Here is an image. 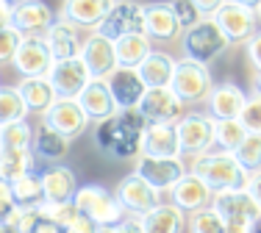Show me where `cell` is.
Listing matches in <instances>:
<instances>
[{"mask_svg": "<svg viewBox=\"0 0 261 233\" xmlns=\"http://www.w3.org/2000/svg\"><path fill=\"white\" fill-rule=\"evenodd\" d=\"M189 172L200 178L214 194L247 189V181H250V172L242 169V164L233 158V153H225V150H208L206 156L192 158Z\"/></svg>", "mask_w": 261, "mask_h": 233, "instance_id": "cell-1", "label": "cell"}, {"mask_svg": "<svg viewBox=\"0 0 261 233\" xmlns=\"http://www.w3.org/2000/svg\"><path fill=\"white\" fill-rule=\"evenodd\" d=\"M211 208L222 217L225 233H256V225L261 219V208H258L256 200L247 194V189L214 194Z\"/></svg>", "mask_w": 261, "mask_h": 233, "instance_id": "cell-2", "label": "cell"}, {"mask_svg": "<svg viewBox=\"0 0 261 233\" xmlns=\"http://www.w3.org/2000/svg\"><path fill=\"white\" fill-rule=\"evenodd\" d=\"M231 47V42H228V36L222 34V28L217 25L211 17L206 20H200L195 28L184 31L181 36V50H184V59L189 61H197V64H211L217 56H222V53Z\"/></svg>", "mask_w": 261, "mask_h": 233, "instance_id": "cell-3", "label": "cell"}, {"mask_svg": "<svg viewBox=\"0 0 261 233\" xmlns=\"http://www.w3.org/2000/svg\"><path fill=\"white\" fill-rule=\"evenodd\" d=\"M72 203H75L78 211L84 214L89 222H95L97 228H103V225H117V222L125 219V211L117 203L114 192H109L100 183H84V186H78Z\"/></svg>", "mask_w": 261, "mask_h": 233, "instance_id": "cell-4", "label": "cell"}, {"mask_svg": "<svg viewBox=\"0 0 261 233\" xmlns=\"http://www.w3.org/2000/svg\"><path fill=\"white\" fill-rule=\"evenodd\" d=\"M178 142H181V156L200 158L214 147V120L203 111H186L175 122Z\"/></svg>", "mask_w": 261, "mask_h": 233, "instance_id": "cell-5", "label": "cell"}, {"mask_svg": "<svg viewBox=\"0 0 261 233\" xmlns=\"http://www.w3.org/2000/svg\"><path fill=\"white\" fill-rule=\"evenodd\" d=\"M95 142L106 156L117 158V161H128V158L142 156V133H134V131H128V128H122L114 116L97 122Z\"/></svg>", "mask_w": 261, "mask_h": 233, "instance_id": "cell-6", "label": "cell"}, {"mask_svg": "<svg viewBox=\"0 0 261 233\" xmlns=\"http://www.w3.org/2000/svg\"><path fill=\"white\" fill-rule=\"evenodd\" d=\"M211 86H214V81H211V72L206 64H197V61H189V59H181L175 64V75H172L170 89L181 97L184 106L203 103L208 97Z\"/></svg>", "mask_w": 261, "mask_h": 233, "instance_id": "cell-7", "label": "cell"}, {"mask_svg": "<svg viewBox=\"0 0 261 233\" xmlns=\"http://www.w3.org/2000/svg\"><path fill=\"white\" fill-rule=\"evenodd\" d=\"M114 197H117V203L122 206L125 217H136V219H142L145 214H150L156 206H161V192H156L150 183L142 181L136 172L125 175L120 183H117Z\"/></svg>", "mask_w": 261, "mask_h": 233, "instance_id": "cell-8", "label": "cell"}, {"mask_svg": "<svg viewBox=\"0 0 261 233\" xmlns=\"http://www.w3.org/2000/svg\"><path fill=\"white\" fill-rule=\"evenodd\" d=\"M97 34L111 42L130 36V34H145V9H142V3H136V0H117L114 9L109 11V17L100 22Z\"/></svg>", "mask_w": 261, "mask_h": 233, "instance_id": "cell-9", "label": "cell"}, {"mask_svg": "<svg viewBox=\"0 0 261 233\" xmlns=\"http://www.w3.org/2000/svg\"><path fill=\"white\" fill-rule=\"evenodd\" d=\"M139 111L147 120V125H175L186 114V106L181 103V97L167 86V89H147L139 103Z\"/></svg>", "mask_w": 261, "mask_h": 233, "instance_id": "cell-10", "label": "cell"}, {"mask_svg": "<svg viewBox=\"0 0 261 233\" xmlns=\"http://www.w3.org/2000/svg\"><path fill=\"white\" fill-rule=\"evenodd\" d=\"M134 172L147 181L156 192H170L181 178L189 172V167L184 164V158H147L139 156L136 158V167Z\"/></svg>", "mask_w": 261, "mask_h": 233, "instance_id": "cell-11", "label": "cell"}, {"mask_svg": "<svg viewBox=\"0 0 261 233\" xmlns=\"http://www.w3.org/2000/svg\"><path fill=\"white\" fill-rule=\"evenodd\" d=\"M47 81H50L56 97H70V100H75L81 92L89 86L92 72L86 70V64L78 56V59H67V61H53L50 72H47Z\"/></svg>", "mask_w": 261, "mask_h": 233, "instance_id": "cell-12", "label": "cell"}, {"mask_svg": "<svg viewBox=\"0 0 261 233\" xmlns=\"http://www.w3.org/2000/svg\"><path fill=\"white\" fill-rule=\"evenodd\" d=\"M42 120H45L47 128H53L56 133H61V136L70 139V142L78 136H84L86 128H89V116L84 114V108L78 106V100H70V97H59Z\"/></svg>", "mask_w": 261, "mask_h": 233, "instance_id": "cell-13", "label": "cell"}, {"mask_svg": "<svg viewBox=\"0 0 261 233\" xmlns=\"http://www.w3.org/2000/svg\"><path fill=\"white\" fill-rule=\"evenodd\" d=\"M211 20L222 28V34L228 36L231 45H247V39L258 31L256 9H245V6L236 3H225Z\"/></svg>", "mask_w": 261, "mask_h": 233, "instance_id": "cell-14", "label": "cell"}, {"mask_svg": "<svg viewBox=\"0 0 261 233\" xmlns=\"http://www.w3.org/2000/svg\"><path fill=\"white\" fill-rule=\"evenodd\" d=\"M11 67L17 70L20 78H47L53 67V56L47 50L42 36H25L17 50V56L11 59Z\"/></svg>", "mask_w": 261, "mask_h": 233, "instance_id": "cell-15", "label": "cell"}, {"mask_svg": "<svg viewBox=\"0 0 261 233\" xmlns=\"http://www.w3.org/2000/svg\"><path fill=\"white\" fill-rule=\"evenodd\" d=\"M247 103V92L233 81H222L214 83L206 97V108L211 120H239L242 108Z\"/></svg>", "mask_w": 261, "mask_h": 233, "instance_id": "cell-16", "label": "cell"}, {"mask_svg": "<svg viewBox=\"0 0 261 233\" xmlns=\"http://www.w3.org/2000/svg\"><path fill=\"white\" fill-rule=\"evenodd\" d=\"M42 39H45V45H47V50H50L53 61H67V59H78L81 56L86 36L81 34L78 25H72V22L56 17V22L45 31Z\"/></svg>", "mask_w": 261, "mask_h": 233, "instance_id": "cell-17", "label": "cell"}, {"mask_svg": "<svg viewBox=\"0 0 261 233\" xmlns=\"http://www.w3.org/2000/svg\"><path fill=\"white\" fill-rule=\"evenodd\" d=\"M53 22L56 14L45 0H25L11 9V28H17L22 36H45Z\"/></svg>", "mask_w": 261, "mask_h": 233, "instance_id": "cell-18", "label": "cell"}, {"mask_svg": "<svg viewBox=\"0 0 261 233\" xmlns=\"http://www.w3.org/2000/svg\"><path fill=\"white\" fill-rule=\"evenodd\" d=\"M145 34L147 39L159 42H172L178 36H184V28L175 17V9L167 0H156V3H145Z\"/></svg>", "mask_w": 261, "mask_h": 233, "instance_id": "cell-19", "label": "cell"}, {"mask_svg": "<svg viewBox=\"0 0 261 233\" xmlns=\"http://www.w3.org/2000/svg\"><path fill=\"white\" fill-rule=\"evenodd\" d=\"M81 61L86 64V70L92 72V78L103 81L117 70V53H114V42L100 36L97 31H92L84 39V50H81Z\"/></svg>", "mask_w": 261, "mask_h": 233, "instance_id": "cell-20", "label": "cell"}, {"mask_svg": "<svg viewBox=\"0 0 261 233\" xmlns=\"http://www.w3.org/2000/svg\"><path fill=\"white\" fill-rule=\"evenodd\" d=\"M117 0H64L61 3L59 17L78 28H92L97 31L100 22L109 17V11L114 9Z\"/></svg>", "mask_w": 261, "mask_h": 233, "instance_id": "cell-21", "label": "cell"}, {"mask_svg": "<svg viewBox=\"0 0 261 233\" xmlns=\"http://www.w3.org/2000/svg\"><path fill=\"white\" fill-rule=\"evenodd\" d=\"M106 86H109L111 97H114L117 108H136L142 103V97H145V81L139 78V72L136 70H125V67H117L114 72H111L109 78H103Z\"/></svg>", "mask_w": 261, "mask_h": 233, "instance_id": "cell-22", "label": "cell"}, {"mask_svg": "<svg viewBox=\"0 0 261 233\" xmlns=\"http://www.w3.org/2000/svg\"><path fill=\"white\" fill-rule=\"evenodd\" d=\"M170 194H172V206H178L184 214H195V211H200V208H208L211 200H214V192L192 172H186L181 181L170 189Z\"/></svg>", "mask_w": 261, "mask_h": 233, "instance_id": "cell-23", "label": "cell"}, {"mask_svg": "<svg viewBox=\"0 0 261 233\" xmlns=\"http://www.w3.org/2000/svg\"><path fill=\"white\" fill-rule=\"evenodd\" d=\"M75 100L84 108V114L89 116V122H103V120H111L117 114V103L111 97L109 86H106V81H97V78H92L89 86L81 92Z\"/></svg>", "mask_w": 261, "mask_h": 233, "instance_id": "cell-24", "label": "cell"}, {"mask_svg": "<svg viewBox=\"0 0 261 233\" xmlns=\"http://www.w3.org/2000/svg\"><path fill=\"white\" fill-rule=\"evenodd\" d=\"M142 156L147 158H181L175 125H147L142 133Z\"/></svg>", "mask_w": 261, "mask_h": 233, "instance_id": "cell-25", "label": "cell"}, {"mask_svg": "<svg viewBox=\"0 0 261 233\" xmlns=\"http://www.w3.org/2000/svg\"><path fill=\"white\" fill-rule=\"evenodd\" d=\"M42 189H45V203H70L78 192V178L70 167L53 164L42 172Z\"/></svg>", "mask_w": 261, "mask_h": 233, "instance_id": "cell-26", "label": "cell"}, {"mask_svg": "<svg viewBox=\"0 0 261 233\" xmlns=\"http://www.w3.org/2000/svg\"><path fill=\"white\" fill-rule=\"evenodd\" d=\"M175 64L178 61L164 50H150V56L136 67L139 78L145 81L147 89H167L172 83V75H175Z\"/></svg>", "mask_w": 261, "mask_h": 233, "instance_id": "cell-27", "label": "cell"}, {"mask_svg": "<svg viewBox=\"0 0 261 233\" xmlns=\"http://www.w3.org/2000/svg\"><path fill=\"white\" fill-rule=\"evenodd\" d=\"M139 222H142V230L145 233H184L186 214L172 203H161L150 214H145Z\"/></svg>", "mask_w": 261, "mask_h": 233, "instance_id": "cell-28", "label": "cell"}, {"mask_svg": "<svg viewBox=\"0 0 261 233\" xmlns=\"http://www.w3.org/2000/svg\"><path fill=\"white\" fill-rule=\"evenodd\" d=\"M67 150H70V139H64L61 133H56L53 128L45 125V122H42L39 128H34V144H31L34 158L56 164V161H61V158L67 156Z\"/></svg>", "mask_w": 261, "mask_h": 233, "instance_id": "cell-29", "label": "cell"}, {"mask_svg": "<svg viewBox=\"0 0 261 233\" xmlns=\"http://www.w3.org/2000/svg\"><path fill=\"white\" fill-rule=\"evenodd\" d=\"M17 89H20V95H22V100H25L28 111L42 114V116L50 111V106L59 100L47 78H22Z\"/></svg>", "mask_w": 261, "mask_h": 233, "instance_id": "cell-30", "label": "cell"}, {"mask_svg": "<svg viewBox=\"0 0 261 233\" xmlns=\"http://www.w3.org/2000/svg\"><path fill=\"white\" fill-rule=\"evenodd\" d=\"M153 50V42L147 39V34H130L114 42V53H117V67L125 70H136Z\"/></svg>", "mask_w": 261, "mask_h": 233, "instance_id": "cell-31", "label": "cell"}, {"mask_svg": "<svg viewBox=\"0 0 261 233\" xmlns=\"http://www.w3.org/2000/svg\"><path fill=\"white\" fill-rule=\"evenodd\" d=\"M34 164L36 158L31 150H3L0 153V181L17 183L20 178L34 172Z\"/></svg>", "mask_w": 261, "mask_h": 233, "instance_id": "cell-32", "label": "cell"}, {"mask_svg": "<svg viewBox=\"0 0 261 233\" xmlns=\"http://www.w3.org/2000/svg\"><path fill=\"white\" fill-rule=\"evenodd\" d=\"M11 194L20 208H42L45 206V189H42V172H28L17 183H11Z\"/></svg>", "mask_w": 261, "mask_h": 233, "instance_id": "cell-33", "label": "cell"}, {"mask_svg": "<svg viewBox=\"0 0 261 233\" xmlns=\"http://www.w3.org/2000/svg\"><path fill=\"white\" fill-rule=\"evenodd\" d=\"M28 106L17 86H0V128L11 122H22L28 116Z\"/></svg>", "mask_w": 261, "mask_h": 233, "instance_id": "cell-34", "label": "cell"}, {"mask_svg": "<svg viewBox=\"0 0 261 233\" xmlns=\"http://www.w3.org/2000/svg\"><path fill=\"white\" fill-rule=\"evenodd\" d=\"M247 136V128L239 120H214V144L225 153H236Z\"/></svg>", "mask_w": 261, "mask_h": 233, "instance_id": "cell-35", "label": "cell"}, {"mask_svg": "<svg viewBox=\"0 0 261 233\" xmlns=\"http://www.w3.org/2000/svg\"><path fill=\"white\" fill-rule=\"evenodd\" d=\"M0 139H3V150H31L34 144V125L22 122H11V125L0 128Z\"/></svg>", "mask_w": 261, "mask_h": 233, "instance_id": "cell-36", "label": "cell"}, {"mask_svg": "<svg viewBox=\"0 0 261 233\" xmlns=\"http://www.w3.org/2000/svg\"><path fill=\"white\" fill-rule=\"evenodd\" d=\"M233 158L242 164V169H247V172H258L261 169V133H247L242 147L233 153Z\"/></svg>", "mask_w": 261, "mask_h": 233, "instance_id": "cell-37", "label": "cell"}, {"mask_svg": "<svg viewBox=\"0 0 261 233\" xmlns=\"http://www.w3.org/2000/svg\"><path fill=\"white\" fill-rule=\"evenodd\" d=\"M186 228H189V233H225V222H222V217L208 206V208H200V211L189 214Z\"/></svg>", "mask_w": 261, "mask_h": 233, "instance_id": "cell-38", "label": "cell"}, {"mask_svg": "<svg viewBox=\"0 0 261 233\" xmlns=\"http://www.w3.org/2000/svg\"><path fill=\"white\" fill-rule=\"evenodd\" d=\"M42 214H45L50 222H56L59 228H70L72 222L81 217V211L75 208V203H45L42 206Z\"/></svg>", "mask_w": 261, "mask_h": 233, "instance_id": "cell-39", "label": "cell"}, {"mask_svg": "<svg viewBox=\"0 0 261 233\" xmlns=\"http://www.w3.org/2000/svg\"><path fill=\"white\" fill-rule=\"evenodd\" d=\"M239 122L247 128V133H261V95L256 89L247 95V103H245V108H242Z\"/></svg>", "mask_w": 261, "mask_h": 233, "instance_id": "cell-40", "label": "cell"}, {"mask_svg": "<svg viewBox=\"0 0 261 233\" xmlns=\"http://www.w3.org/2000/svg\"><path fill=\"white\" fill-rule=\"evenodd\" d=\"M17 217H20V206L14 203L11 183L0 181V222H3V225H11V228H14Z\"/></svg>", "mask_w": 261, "mask_h": 233, "instance_id": "cell-41", "label": "cell"}, {"mask_svg": "<svg viewBox=\"0 0 261 233\" xmlns=\"http://www.w3.org/2000/svg\"><path fill=\"white\" fill-rule=\"evenodd\" d=\"M22 39H25V36H22L17 28H11V25L9 28H0V64H3V61H11L17 56Z\"/></svg>", "mask_w": 261, "mask_h": 233, "instance_id": "cell-42", "label": "cell"}, {"mask_svg": "<svg viewBox=\"0 0 261 233\" xmlns=\"http://www.w3.org/2000/svg\"><path fill=\"white\" fill-rule=\"evenodd\" d=\"M172 9H175V17H178V22H181L184 31L195 28L200 20H206V17L195 9V3H192V0H172Z\"/></svg>", "mask_w": 261, "mask_h": 233, "instance_id": "cell-43", "label": "cell"}, {"mask_svg": "<svg viewBox=\"0 0 261 233\" xmlns=\"http://www.w3.org/2000/svg\"><path fill=\"white\" fill-rule=\"evenodd\" d=\"M114 120L120 122L122 128H128V131H134V133H145V131H147V120L142 116L139 106H136V108H117Z\"/></svg>", "mask_w": 261, "mask_h": 233, "instance_id": "cell-44", "label": "cell"}, {"mask_svg": "<svg viewBox=\"0 0 261 233\" xmlns=\"http://www.w3.org/2000/svg\"><path fill=\"white\" fill-rule=\"evenodd\" d=\"M245 53H247V61L253 64V70L261 72V28L256 31V34L247 39V45H245Z\"/></svg>", "mask_w": 261, "mask_h": 233, "instance_id": "cell-45", "label": "cell"}, {"mask_svg": "<svg viewBox=\"0 0 261 233\" xmlns=\"http://www.w3.org/2000/svg\"><path fill=\"white\" fill-rule=\"evenodd\" d=\"M192 3H195V9L200 11L203 17H214L217 11L228 3V0H192Z\"/></svg>", "mask_w": 261, "mask_h": 233, "instance_id": "cell-46", "label": "cell"}, {"mask_svg": "<svg viewBox=\"0 0 261 233\" xmlns=\"http://www.w3.org/2000/svg\"><path fill=\"white\" fill-rule=\"evenodd\" d=\"M247 194H250V197L258 203V208H261V169L250 175V181H247Z\"/></svg>", "mask_w": 261, "mask_h": 233, "instance_id": "cell-47", "label": "cell"}, {"mask_svg": "<svg viewBox=\"0 0 261 233\" xmlns=\"http://www.w3.org/2000/svg\"><path fill=\"white\" fill-rule=\"evenodd\" d=\"M67 230H70V233H95V230H97V225H95V222H89V219H86L84 214H81V217H78Z\"/></svg>", "mask_w": 261, "mask_h": 233, "instance_id": "cell-48", "label": "cell"}, {"mask_svg": "<svg viewBox=\"0 0 261 233\" xmlns=\"http://www.w3.org/2000/svg\"><path fill=\"white\" fill-rule=\"evenodd\" d=\"M117 233H145V230H142V222L136 217H125L122 222H117Z\"/></svg>", "mask_w": 261, "mask_h": 233, "instance_id": "cell-49", "label": "cell"}, {"mask_svg": "<svg viewBox=\"0 0 261 233\" xmlns=\"http://www.w3.org/2000/svg\"><path fill=\"white\" fill-rule=\"evenodd\" d=\"M11 9H14V6H11L9 0H0V28L11 25Z\"/></svg>", "mask_w": 261, "mask_h": 233, "instance_id": "cell-50", "label": "cell"}, {"mask_svg": "<svg viewBox=\"0 0 261 233\" xmlns=\"http://www.w3.org/2000/svg\"><path fill=\"white\" fill-rule=\"evenodd\" d=\"M228 3H236V6H245V9H258L261 0H228Z\"/></svg>", "mask_w": 261, "mask_h": 233, "instance_id": "cell-51", "label": "cell"}, {"mask_svg": "<svg viewBox=\"0 0 261 233\" xmlns=\"http://www.w3.org/2000/svg\"><path fill=\"white\" fill-rule=\"evenodd\" d=\"M253 89L261 95V72H256V78H253Z\"/></svg>", "mask_w": 261, "mask_h": 233, "instance_id": "cell-52", "label": "cell"}, {"mask_svg": "<svg viewBox=\"0 0 261 233\" xmlns=\"http://www.w3.org/2000/svg\"><path fill=\"white\" fill-rule=\"evenodd\" d=\"M0 233H20V230L11 228V225H3V222H0Z\"/></svg>", "mask_w": 261, "mask_h": 233, "instance_id": "cell-53", "label": "cell"}, {"mask_svg": "<svg viewBox=\"0 0 261 233\" xmlns=\"http://www.w3.org/2000/svg\"><path fill=\"white\" fill-rule=\"evenodd\" d=\"M256 17H258V22H261V3H258V9H256Z\"/></svg>", "mask_w": 261, "mask_h": 233, "instance_id": "cell-54", "label": "cell"}, {"mask_svg": "<svg viewBox=\"0 0 261 233\" xmlns=\"http://www.w3.org/2000/svg\"><path fill=\"white\" fill-rule=\"evenodd\" d=\"M9 3H11V6H17V3H25V0H9Z\"/></svg>", "mask_w": 261, "mask_h": 233, "instance_id": "cell-55", "label": "cell"}, {"mask_svg": "<svg viewBox=\"0 0 261 233\" xmlns=\"http://www.w3.org/2000/svg\"><path fill=\"white\" fill-rule=\"evenodd\" d=\"M59 233H70V230H67V228H59Z\"/></svg>", "mask_w": 261, "mask_h": 233, "instance_id": "cell-56", "label": "cell"}, {"mask_svg": "<svg viewBox=\"0 0 261 233\" xmlns=\"http://www.w3.org/2000/svg\"><path fill=\"white\" fill-rule=\"evenodd\" d=\"M0 153H3V139H0Z\"/></svg>", "mask_w": 261, "mask_h": 233, "instance_id": "cell-57", "label": "cell"}]
</instances>
